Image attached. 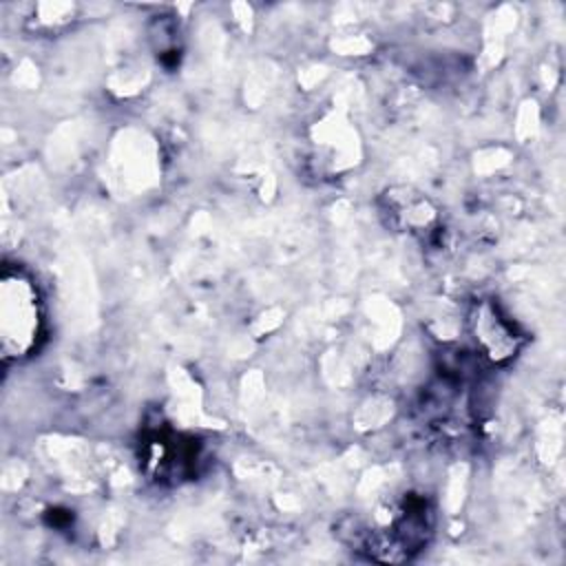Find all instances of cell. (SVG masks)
<instances>
[{
  "instance_id": "cell-1",
  "label": "cell",
  "mask_w": 566,
  "mask_h": 566,
  "mask_svg": "<svg viewBox=\"0 0 566 566\" xmlns=\"http://www.w3.org/2000/svg\"><path fill=\"white\" fill-rule=\"evenodd\" d=\"M376 526L363 535V551L374 562H405L422 551L431 537V509L420 495H405L380 511Z\"/></svg>"
},
{
  "instance_id": "cell-2",
  "label": "cell",
  "mask_w": 566,
  "mask_h": 566,
  "mask_svg": "<svg viewBox=\"0 0 566 566\" xmlns=\"http://www.w3.org/2000/svg\"><path fill=\"white\" fill-rule=\"evenodd\" d=\"M42 298L22 270H4L0 283V336L7 360L27 358L42 336Z\"/></svg>"
},
{
  "instance_id": "cell-3",
  "label": "cell",
  "mask_w": 566,
  "mask_h": 566,
  "mask_svg": "<svg viewBox=\"0 0 566 566\" xmlns=\"http://www.w3.org/2000/svg\"><path fill=\"white\" fill-rule=\"evenodd\" d=\"M469 327L482 356L491 363H506L522 347V334L493 301L484 298L473 305L469 314Z\"/></svg>"
}]
</instances>
